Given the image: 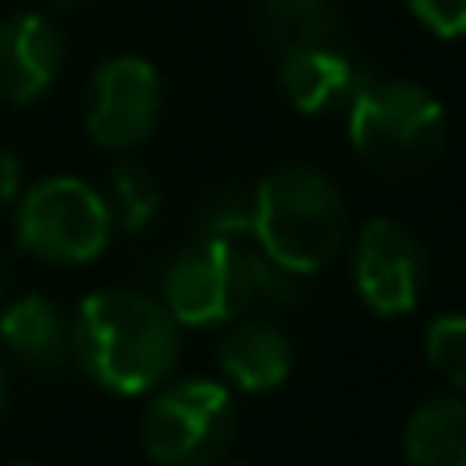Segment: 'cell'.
Returning <instances> with one entry per match:
<instances>
[{
  "mask_svg": "<svg viewBox=\"0 0 466 466\" xmlns=\"http://www.w3.org/2000/svg\"><path fill=\"white\" fill-rule=\"evenodd\" d=\"M74 364L119 397L152 393L180 356V323L147 290H95L70 315Z\"/></svg>",
  "mask_w": 466,
  "mask_h": 466,
  "instance_id": "6da1fadb",
  "label": "cell"
},
{
  "mask_svg": "<svg viewBox=\"0 0 466 466\" xmlns=\"http://www.w3.org/2000/svg\"><path fill=\"white\" fill-rule=\"evenodd\" d=\"M348 209L339 188L307 164H282L254 185V241L295 274H319L339 254Z\"/></svg>",
  "mask_w": 466,
  "mask_h": 466,
  "instance_id": "7a4b0ae2",
  "label": "cell"
},
{
  "mask_svg": "<svg viewBox=\"0 0 466 466\" xmlns=\"http://www.w3.org/2000/svg\"><path fill=\"white\" fill-rule=\"evenodd\" d=\"M348 136L377 177L418 180L446 152V106L418 82L369 78L348 98Z\"/></svg>",
  "mask_w": 466,
  "mask_h": 466,
  "instance_id": "3957f363",
  "label": "cell"
},
{
  "mask_svg": "<svg viewBox=\"0 0 466 466\" xmlns=\"http://www.w3.org/2000/svg\"><path fill=\"white\" fill-rule=\"evenodd\" d=\"M111 205L78 177H46L16 197V241L54 266H86L111 241Z\"/></svg>",
  "mask_w": 466,
  "mask_h": 466,
  "instance_id": "277c9868",
  "label": "cell"
},
{
  "mask_svg": "<svg viewBox=\"0 0 466 466\" xmlns=\"http://www.w3.org/2000/svg\"><path fill=\"white\" fill-rule=\"evenodd\" d=\"M254 246L197 238L160 274V303L180 328H226L254 303Z\"/></svg>",
  "mask_w": 466,
  "mask_h": 466,
  "instance_id": "5b68a950",
  "label": "cell"
},
{
  "mask_svg": "<svg viewBox=\"0 0 466 466\" xmlns=\"http://www.w3.org/2000/svg\"><path fill=\"white\" fill-rule=\"evenodd\" d=\"M238 434V405L221 380H180L152 397L144 451L156 466H213Z\"/></svg>",
  "mask_w": 466,
  "mask_h": 466,
  "instance_id": "8992f818",
  "label": "cell"
},
{
  "mask_svg": "<svg viewBox=\"0 0 466 466\" xmlns=\"http://www.w3.org/2000/svg\"><path fill=\"white\" fill-rule=\"evenodd\" d=\"M164 111L160 74L144 57H111L95 70L86 95V131L98 147L131 152L152 139Z\"/></svg>",
  "mask_w": 466,
  "mask_h": 466,
  "instance_id": "52a82bcc",
  "label": "cell"
},
{
  "mask_svg": "<svg viewBox=\"0 0 466 466\" xmlns=\"http://www.w3.org/2000/svg\"><path fill=\"white\" fill-rule=\"evenodd\" d=\"M352 279L369 311L385 319L410 315L426 290V254L401 221L372 218L356 238Z\"/></svg>",
  "mask_w": 466,
  "mask_h": 466,
  "instance_id": "ba28073f",
  "label": "cell"
},
{
  "mask_svg": "<svg viewBox=\"0 0 466 466\" xmlns=\"http://www.w3.org/2000/svg\"><path fill=\"white\" fill-rule=\"evenodd\" d=\"M66 41L41 13H13L0 21V98L13 106L37 103L57 82Z\"/></svg>",
  "mask_w": 466,
  "mask_h": 466,
  "instance_id": "9c48e42d",
  "label": "cell"
},
{
  "mask_svg": "<svg viewBox=\"0 0 466 466\" xmlns=\"http://www.w3.org/2000/svg\"><path fill=\"white\" fill-rule=\"evenodd\" d=\"M369 66L356 62L348 49H339L336 41L328 46H303L279 54V82L282 95L290 98V106L303 115H328L339 103L356 95L369 82Z\"/></svg>",
  "mask_w": 466,
  "mask_h": 466,
  "instance_id": "30bf717a",
  "label": "cell"
},
{
  "mask_svg": "<svg viewBox=\"0 0 466 466\" xmlns=\"http://www.w3.org/2000/svg\"><path fill=\"white\" fill-rule=\"evenodd\" d=\"M0 344L21 369L37 377H54L74 360L70 315L49 295H21L0 315Z\"/></svg>",
  "mask_w": 466,
  "mask_h": 466,
  "instance_id": "8fae6325",
  "label": "cell"
},
{
  "mask_svg": "<svg viewBox=\"0 0 466 466\" xmlns=\"http://www.w3.org/2000/svg\"><path fill=\"white\" fill-rule=\"evenodd\" d=\"M218 369L241 393H270L295 369L290 336L274 319H233L218 344Z\"/></svg>",
  "mask_w": 466,
  "mask_h": 466,
  "instance_id": "7c38bea8",
  "label": "cell"
},
{
  "mask_svg": "<svg viewBox=\"0 0 466 466\" xmlns=\"http://www.w3.org/2000/svg\"><path fill=\"white\" fill-rule=\"evenodd\" d=\"M405 459L410 466H466V401L430 397L405 421Z\"/></svg>",
  "mask_w": 466,
  "mask_h": 466,
  "instance_id": "4fadbf2b",
  "label": "cell"
},
{
  "mask_svg": "<svg viewBox=\"0 0 466 466\" xmlns=\"http://www.w3.org/2000/svg\"><path fill=\"white\" fill-rule=\"evenodd\" d=\"M258 33L274 54L328 46L339 33L336 0H258Z\"/></svg>",
  "mask_w": 466,
  "mask_h": 466,
  "instance_id": "5bb4252c",
  "label": "cell"
},
{
  "mask_svg": "<svg viewBox=\"0 0 466 466\" xmlns=\"http://www.w3.org/2000/svg\"><path fill=\"white\" fill-rule=\"evenodd\" d=\"M106 180H111V197H106L111 221L123 233H144L164 205L160 180L152 177V168H144V164H136V160H119Z\"/></svg>",
  "mask_w": 466,
  "mask_h": 466,
  "instance_id": "9a60e30c",
  "label": "cell"
},
{
  "mask_svg": "<svg viewBox=\"0 0 466 466\" xmlns=\"http://www.w3.org/2000/svg\"><path fill=\"white\" fill-rule=\"evenodd\" d=\"M197 238H226L246 241L254 238V188L221 185L209 188L197 205Z\"/></svg>",
  "mask_w": 466,
  "mask_h": 466,
  "instance_id": "2e32d148",
  "label": "cell"
},
{
  "mask_svg": "<svg viewBox=\"0 0 466 466\" xmlns=\"http://www.w3.org/2000/svg\"><path fill=\"white\" fill-rule=\"evenodd\" d=\"M426 360L446 385L466 389V315L446 311L426 328Z\"/></svg>",
  "mask_w": 466,
  "mask_h": 466,
  "instance_id": "e0dca14e",
  "label": "cell"
},
{
  "mask_svg": "<svg viewBox=\"0 0 466 466\" xmlns=\"http://www.w3.org/2000/svg\"><path fill=\"white\" fill-rule=\"evenodd\" d=\"M249 274H254V299H266L270 307L287 311L307 299V274H295L287 266H279L274 258H266L262 249L249 254Z\"/></svg>",
  "mask_w": 466,
  "mask_h": 466,
  "instance_id": "ac0fdd59",
  "label": "cell"
},
{
  "mask_svg": "<svg viewBox=\"0 0 466 466\" xmlns=\"http://www.w3.org/2000/svg\"><path fill=\"white\" fill-rule=\"evenodd\" d=\"M410 8L438 37H466V0H410Z\"/></svg>",
  "mask_w": 466,
  "mask_h": 466,
  "instance_id": "d6986e66",
  "label": "cell"
},
{
  "mask_svg": "<svg viewBox=\"0 0 466 466\" xmlns=\"http://www.w3.org/2000/svg\"><path fill=\"white\" fill-rule=\"evenodd\" d=\"M16 197H21V160L0 144V209L16 205Z\"/></svg>",
  "mask_w": 466,
  "mask_h": 466,
  "instance_id": "ffe728a7",
  "label": "cell"
},
{
  "mask_svg": "<svg viewBox=\"0 0 466 466\" xmlns=\"http://www.w3.org/2000/svg\"><path fill=\"white\" fill-rule=\"evenodd\" d=\"M5 410H8V372L0 364V418H5Z\"/></svg>",
  "mask_w": 466,
  "mask_h": 466,
  "instance_id": "44dd1931",
  "label": "cell"
},
{
  "mask_svg": "<svg viewBox=\"0 0 466 466\" xmlns=\"http://www.w3.org/2000/svg\"><path fill=\"white\" fill-rule=\"evenodd\" d=\"M57 8H78V5H90V0H54Z\"/></svg>",
  "mask_w": 466,
  "mask_h": 466,
  "instance_id": "7402d4cb",
  "label": "cell"
},
{
  "mask_svg": "<svg viewBox=\"0 0 466 466\" xmlns=\"http://www.w3.org/2000/svg\"><path fill=\"white\" fill-rule=\"evenodd\" d=\"M0 290H5V258H0Z\"/></svg>",
  "mask_w": 466,
  "mask_h": 466,
  "instance_id": "603a6c76",
  "label": "cell"
},
{
  "mask_svg": "<svg viewBox=\"0 0 466 466\" xmlns=\"http://www.w3.org/2000/svg\"><path fill=\"white\" fill-rule=\"evenodd\" d=\"M13 466H41V462H13Z\"/></svg>",
  "mask_w": 466,
  "mask_h": 466,
  "instance_id": "cb8c5ba5",
  "label": "cell"
}]
</instances>
